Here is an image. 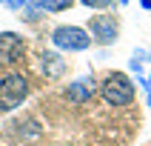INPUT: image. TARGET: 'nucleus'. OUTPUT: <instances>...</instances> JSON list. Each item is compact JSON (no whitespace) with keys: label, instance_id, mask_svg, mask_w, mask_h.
Listing matches in <instances>:
<instances>
[{"label":"nucleus","instance_id":"f257e3e1","mask_svg":"<svg viewBox=\"0 0 151 146\" xmlns=\"http://www.w3.org/2000/svg\"><path fill=\"white\" fill-rule=\"evenodd\" d=\"M100 97L106 100V106H128L134 100V83L126 72H109L100 83Z\"/></svg>","mask_w":151,"mask_h":146},{"label":"nucleus","instance_id":"f03ea898","mask_svg":"<svg viewBox=\"0 0 151 146\" xmlns=\"http://www.w3.org/2000/svg\"><path fill=\"white\" fill-rule=\"evenodd\" d=\"M29 97V80L20 72H9L0 77V112H14Z\"/></svg>","mask_w":151,"mask_h":146},{"label":"nucleus","instance_id":"7ed1b4c3","mask_svg":"<svg viewBox=\"0 0 151 146\" xmlns=\"http://www.w3.org/2000/svg\"><path fill=\"white\" fill-rule=\"evenodd\" d=\"M51 43L63 52H86L91 46V34L83 26H57L51 32Z\"/></svg>","mask_w":151,"mask_h":146},{"label":"nucleus","instance_id":"20e7f679","mask_svg":"<svg viewBox=\"0 0 151 146\" xmlns=\"http://www.w3.org/2000/svg\"><path fill=\"white\" fill-rule=\"evenodd\" d=\"M86 32L91 34V43H97V46H111V43H117L120 23H117L114 15H91Z\"/></svg>","mask_w":151,"mask_h":146},{"label":"nucleus","instance_id":"39448f33","mask_svg":"<svg viewBox=\"0 0 151 146\" xmlns=\"http://www.w3.org/2000/svg\"><path fill=\"white\" fill-rule=\"evenodd\" d=\"M26 54V40L17 32H0V63L12 66Z\"/></svg>","mask_w":151,"mask_h":146},{"label":"nucleus","instance_id":"423d86ee","mask_svg":"<svg viewBox=\"0 0 151 146\" xmlns=\"http://www.w3.org/2000/svg\"><path fill=\"white\" fill-rule=\"evenodd\" d=\"M94 92H97V80L91 75H83V77H77V80H71L66 86V100L83 106V103H88L94 97Z\"/></svg>","mask_w":151,"mask_h":146},{"label":"nucleus","instance_id":"0eeeda50","mask_svg":"<svg viewBox=\"0 0 151 146\" xmlns=\"http://www.w3.org/2000/svg\"><path fill=\"white\" fill-rule=\"evenodd\" d=\"M40 72L49 77V80L63 77V75H66V60H63V54H60V52L46 49V52L40 54Z\"/></svg>","mask_w":151,"mask_h":146},{"label":"nucleus","instance_id":"6e6552de","mask_svg":"<svg viewBox=\"0 0 151 146\" xmlns=\"http://www.w3.org/2000/svg\"><path fill=\"white\" fill-rule=\"evenodd\" d=\"M20 12H23L20 17H23V20H29V23H34V20H40V17H43V6L37 3V0H32V3H29V6H23Z\"/></svg>","mask_w":151,"mask_h":146},{"label":"nucleus","instance_id":"1a4fd4ad","mask_svg":"<svg viewBox=\"0 0 151 146\" xmlns=\"http://www.w3.org/2000/svg\"><path fill=\"white\" fill-rule=\"evenodd\" d=\"M43 6V12H66L74 6V0H37Z\"/></svg>","mask_w":151,"mask_h":146},{"label":"nucleus","instance_id":"9d476101","mask_svg":"<svg viewBox=\"0 0 151 146\" xmlns=\"http://www.w3.org/2000/svg\"><path fill=\"white\" fill-rule=\"evenodd\" d=\"M32 0H0V6H6V9H14V12H20L23 6H29Z\"/></svg>","mask_w":151,"mask_h":146},{"label":"nucleus","instance_id":"9b49d317","mask_svg":"<svg viewBox=\"0 0 151 146\" xmlns=\"http://www.w3.org/2000/svg\"><path fill=\"white\" fill-rule=\"evenodd\" d=\"M80 3L88 9H109L111 6V0H80Z\"/></svg>","mask_w":151,"mask_h":146},{"label":"nucleus","instance_id":"f8f14e48","mask_svg":"<svg viewBox=\"0 0 151 146\" xmlns=\"http://www.w3.org/2000/svg\"><path fill=\"white\" fill-rule=\"evenodd\" d=\"M128 69H131V72H134V75H137V77L143 75V63H140V60H134V57L128 60Z\"/></svg>","mask_w":151,"mask_h":146},{"label":"nucleus","instance_id":"ddd939ff","mask_svg":"<svg viewBox=\"0 0 151 146\" xmlns=\"http://www.w3.org/2000/svg\"><path fill=\"white\" fill-rule=\"evenodd\" d=\"M140 6H143L145 12H148V9H151V0H140Z\"/></svg>","mask_w":151,"mask_h":146},{"label":"nucleus","instance_id":"4468645a","mask_svg":"<svg viewBox=\"0 0 151 146\" xmlns=\"http://www.w3.org/2000/svg\"><path fill=\"white\" fill-rule=\"evenodd\" d=\"M145 103H148V109H151V92H148V94H145Z\"/></svg>","mask_w":151,"mask_h":146},{"label":"nucleus","instance_id":"2eb2a0df","mask_svg":"<svg viewBox=\"0 0 151 146\" xmlns=\"http://www.w3.org/2000/svg\"><path fill=\"white\" fill-rule=\"evenodd\" d=\"M148 83H151V69H148Z\"/></svg>","mask_w":151,"mask_h":146},{"label":"nucleus","instance_id":"dca6fc26","mask_svg":"<svg viewBox=\"0 0 151 146\" xmlns=\"http://www.w3.org/2000/svg\"><path fill=\"white\" fill-rule=\"evenodd\" d=\"M120 3H123V6H126V3H128V0H120Z\"/></svg>","mask_w":151,"mask_h":146}]
</instances>
